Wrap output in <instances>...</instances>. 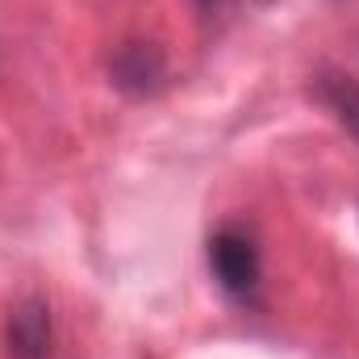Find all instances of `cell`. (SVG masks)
<instances>
[{"label": "cell", "instance_id": "2", "mask_svg": "<svg viewBox=\"0 0 359 359\" xmlns=\"http://www.w3.org/2000/svg\"><path fill=\"white\" fill-rule=\"evenodd\" d=\"M109 84L113 92H121L126 100H151L172 84V63L168 50L155 38H121L109 50Z\"/></svg>", "mask_w": 359, "mask_h": 359}, {"label": "cell", "instance_id": "4", "mask_svg": "<svg viewBox=\"0 0 359 359\" xmlns=\"http://www.w3.org/2000/svg\"><path fill=\"white\" fill-rule=\"evenodd\" d=\"M309 96L351 134L359 138V76L347 67H334V63H322L313 76H309Z\"/></svg>", "mask_w": 359, "mask_h": 359}, {"label": "cell", "instance_id": "5", "mask_svg": "<svg viewBox=\"0 0 359 359\" xmlns=\"http://www.w3.org/2000/svg\"><path fill=\"white\" fill-rule=\"evenodd\" d=\"M192 4H196V13H201L205 21H213V17L226 8V0H192Z\"/></svg>", "mask_w": 359, "mask_h": 359}, {"label": "cell", "instance_id": "3", "mask_svg": "<svg viewBox=\"0 0 359 359\" xmlns=\"http://www.w3.org/2000/svg\"><path fill=\"white\" fill-rule=\"evenodd\" d=\"M8 359H55V313L42 292H25L4 318Z\"/></svg>", "mask_w": 359, "mask_h": 359}, {"label": "cell", "instance_id": "1", "mask_svg": "<svg viewBox=\"0 0 359 359\" xmlns=\"http://www.w3.org/2000/svg\"><path fill=\"white\" fill-rule=\"evenodd\" d=\"M209 271L213 284L222 288V297L238 309H255L259 292H264V251L251 226L243 222H226L209 234Z\"/></svg>", "mask_w": 359, "mask_h": 359}]
</instances>
